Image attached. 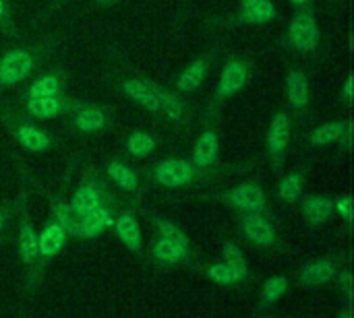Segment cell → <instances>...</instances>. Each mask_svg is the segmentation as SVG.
<instances>
[{
	"mask_svg": "<svg viewBox=\"0 0 354 318\" xmlns=\"http://www.w3.org/2000/svg\"><path fill=\"white\" fill-rule=\"evenodd\" d=\"M193 176H195V168L191 161H185V159H164L153 170L156 182L166 188H180L189 184Z\"/></svg>",
	"mask_w": 354,
	"mask_h": 318,
	"instance_id": "cell-3",
	"label": "cell"
},
{
	"mask_svg": "<svg viewBox=\"0 0 354 318\" xmlns=\"http://www.w3.org/2000/svg\"><path fill=\"white\" fill-rule=\"evenodd\" d=\"M205 275H207L209 281H214V284H218V286H234V284L241 281V277L236 275V271H234L230 265H226V263L212 265V267L207 269Z\"/></svg>",
	"mask_w": 354,
	"mask_h": 318,
	"instance_id": "cell-34",
	"label": "cell"
},
{
	"mask_svg": "<svg viewBox=\"0 0 354 318\" xmlns=\"http://www.w3.org/2000/svg\"><path fill=\"white\" fill-rule=\"evenodd\" d=\"M288 290V279L282 277V275H276V277H270L263 286V292H261V308H272Z\"/></svg>",
	"mask_w": 354,
	"mask_h": 318,
	"instance_id": "cell-30",
	"label": "cell"
},
{
	"mask_svg": "<svg viewBox=\"0 0 354 318\" xmlns=\"http://www.w3.org/2000/svg\"><path fill=\"white\" fill-rule=\"evenodd\" d=\"M147 83H149L151 91L156 93V97H158V101H160V110L166 114V118H170V120H174V122H180V120H183V112H185V106H183L180 97H178L176 93H170L168 89H164V87L151 83V81H147Z\"/></svg>",
	"mask_w": 354,
	"mask_h": 318,
	"instance_id": "cell-22",
	"label": "cell"
},
{
	"mask_svg": "<svg viewBox=\"0 0 354 318\" xmlns=\"http://www.w3.org/2000/svg\"><path fill=\"white\" fill-rule=\"evenodd\" d=\"M266 318H272V317H266Z\"/></svg>",
	"mask_w": 354,
	"mask_h": 318,
	"instance_id": "cell-44",
	"label": "cell"
},
{
	"mask_svg": "<svg viewBox=\"0 0 354 318\" xmlns=\"http://www.w3.org/2000/svg\"><path fill=\"white\" fill-rule=\"evenodd\" d=\"M122 91L129 99H133L137 106L145 108L147 112H160V101L147 81L127 79V81H122Z\"/></svg>",
	"mask_w": 354,
	"mask_h": 318,
	"instance_id": "cell-13",
	"label": "cell"
},
{
	"mask_svg": "<svg viewBox=\"0 0 354 318\" xmlns=\"http://www.w3.org/2000/svg\"><path fill=\"white\" fill-rule=\"evenodd\" d=\"M112 226H114V217L110 207L100 205L87 215L79 217V238H97Z\"/></svg>",
	"mask_w": 354,
	"mask_h": 318,
	"instance_id": "cell-8",
	"label": "cell"
},
{
	"mask_svg": "<svg viewBox=\"0 0 354 318\" xmlns=\"http://www.w3.org/2000/svg\"><path fill=\"white\" fill-rule=\"evenodd\" d=\"M288 2H290V4H295V6H301V8L309 4V0H288Z\"/></svg>",
	"mask_w": 354,
	"mask_h": 318,
	"instance_id": "cell-39",
	"label": "cell"
},
{
	"mask_svg": "<svg viewBox=\"0 0 354 318\" xmlns=\"http://www.w3.org/2000/svg\"><path fill=\"white\" fill-rule=\"evenodd\" d=\"M106 174L110 176V180L116 184V186H120L122 190H129V192H133V190H137V186H139V178H137V174L133 172V168H129L124 161H120V159H110L108 163H106Z\"/></svg>",
	"mask_w": 354,
	"mask_h": 318,
	"instance_id": "cell-20",
	"label": "cell"
},
{
	"mask_svg": "<svg viewBox=\"0 0 354 318\" xmlns=\"http://www.w3.org/2000/svg\"><path fill=\"white\" fill-rule=\"evenodd\" d=\"M334 209L338 211V215H340L346 223H351V221H353V199H351V197H342V199H338V201L334 203Z\"/></svg>",
	"mask_w": 354,
	"mask_h": 318,
	"instance_id": "cell-35",
	"label": "cell"
},
{
	"mask_svg": "<svg viewBox=\"0 0 354 318\" xmlns=\"http://www.w3.org/2000/svg\"><path fill=\"white\" fill-rule=\"evenodd\" d=\"M346 128V122H340V120H332V122H326L322 126H317L311 137H309V143L313 147H326V145H332V143H338V139L342 137Z\"/></svg>",
	"mask_w": 354,
	"mask_h": 318,
	"instance_id": "cell-24",
	"label": "cell"
},
{
	"mask_svg": "<svg viewBox=\"0 0 354 318\" xmlns=\"http://www.w3.org/2000/svg\"><path fill=\"white\" fill-rule=\"evenodd\" d=\"M243 234L249 242L257 246H272L276 242V228L272 226L270 219H266L261 213H247L243 217Z\"/></svg>",
	"mask_w": 354,
	"mask_h": 318,
	"instance_id": "cell-7",
	"label": "cell"
},
{
	"mask_svg": "<svg viewBox=\"0 0 354 318\" xmlns=\"http://www.w3.org/2000/svg\"><path fill=\"white\" fill-rule=\"evenodd\" d=\"M60 95V79L56 74H44L35 79L27 91V97H52Z\"/></svg>",
	"mask_w": 354,
	"mask_h": 318,
	"instance_id": "cell-32",
	"label": "cell"
},
{
	"mask_svg": "<svg viewBox=\"0 0 354 318\" xmlns=\"http://www.w3.org/2000/svg\"><path fill=\"white\" fill-rule=\"evenodd\" d=\"M102 205V190L97 184H83L71 199L68 207L75 213V217H83L95 207Z\"/></svg>",
	"mask_w": 354,
	"mask_h": 318,
	"instance_id": "cell-15",
	"label": "cell"
},
{
	"mask_svg": "<svg viewBox=\"0 0 354 318\" xmlns=\"http://www.w3.org/2000/svg\"><path fill=\"white\" fill-rule=\"evenodd\" d=\"M272 19H276V6L272 0H257L253 6L243 8L241 12V21L249 25H266Z\"/></svg>",
	"mask_w": 354,
	"mask_h": 318,
	"instance_id": "cell-25",
	"label": "cell"
},
{
	"mask_svg": "<svg viewBox=\"0 0 354 318\" xmlns=\"http://www.w3.org/2000/svg\"><path fill=\"white\" fill-rule=\"evenodd\" d=\"M100 4H112V2H116V0H97Z\"/></svg>",
	"mask_w": 354,
	"mask_h": 318,
	"instance_id": "cell-42",
	"label": "cell"
},
{
	"mask_svg": "<svg viewBox=\"0 0 354 318\" xmlns=\"http://www.w3.org/2000/svg\"><path fill=\"white\" fill-rule=\"evenodd\" d=\"M106 122H108V118H106L104 110H100L97 106H79L73 114V124L81 132L102 130L106 126Z\"/></svg>",
	"mask_w": 354,
	"mask_h": 318,
	"instance_id": "cell-17",
	"label": "cell"
},
{
	"mask_svg": "<svg viewBox=\"0 0 354 318\" xmlns=\"http://www.w3.org/2000/svg\"><path fill=\"white\" fill-rule=\"evenodd\" d=\"M303 184H305L303 172L288 174V176L282 178L280 184H278V197H280L284 203H297V201L303 197Z\"/></svg>",
	"mask_w": 354,
	"mask_h": 318,
	"instance_id": "cell-28",
	"label": "cell"
},
{
	"mask_svg": "<svg viewBox=\"0 0 354 318\" xmlns=\"http://www.w3.org/2000/svg\"><path fill=\"white\" fill-rule=\"evenodd\" d=\"M19 257L23 265H33L37 261V232L27 219L21 221L19 230Z\"/></svg>",
	"mask_w": 354,
	"mask_h": 318,
	"instance_id": "cell-21",
	"label": "cell"
},
{
	"mask_svg": "<svg viewBox=\"0 0 354 318\" xmlns=\"http://www.w3.org/2000/svg\"><path fill=\"white\" fill-rule=\"evenodd\" d=\"M288 43L299 54H309L319 43V29L317 21L309 10H301L290 19L288 25Z\"/></svg>",
	"mask_w": 354,
	"mask_h": 318,
	"instance_id": "cell-1",
	"label": "cell"
},
{
	"mask_svg": "<svg viewBox=\"0 0 354 318\" xmlns=\"http://www.w3.org/2000/svg\"><path fill=\"white\" fill-rule=\"evenodd\" d=\"M15 139L23 149H27L31 153H41V151H46L50 147V137L44 130H39L35 126H29V124L19 126L15 130Z\"/></svg>",
	"mask_w": 354,
	"mask_h": 318,
	"instance_id": "cell-19",
	"label": "cell"
},
{
	"mask_svg": "<svg viewBox=\"0 0 354 318\" xmlns=\"http://www.w3.org/2000/svg\"><path fill=\"white\" fill-rule=\"evenodd\" d=\"M218 153H220V141L218 135L214 130H203L197 139L195 151H193V168L199 170H207L218 161Z\"/></svg>",
	"mask_w": 354,
	"mask_h": 318,
	"instance_id": "cell-9",
	"label": "cell"
},
{
	"mask_svg": "<svg viewBox=\"0 0 354 318\" xmlns=\"http://www.w3.org/2000/svg\"><path fill=\"white\" fill-rule=\"evenodd\" d=\"M66 240H68L66 232H64L56 221L46 223V228L37 234V257H39V255H41L44 259L56 257V255L64 248Z\"/></svg>",
	"mask_w": 354,
	"mask_h": 318,
	"instance_id": "cell-11",
	"label": "cell"
},
{
	"mask_svg": "<svg viewBox=\"0 0 354 318\" xmlns=\"http://www.w3.org/2000/svg\"><path fill=\"white\" fill-rule=\"evenodd\" d=\"M332 213H334V201L328 197H309L303 203V215L313 228L324 226Z\"/></svg>",
	"mask_w": 354,
	"mask_h": 318,
	"instance_id": "cell-18",
	"label": "cell"
},
{
	"mask_svg": "<svg viewBox=\"0 0 354 318\" xmlns=\"http://www.w3.org/2000/svg\"><path fill=\"white\" fill-rule=\"evenodd\" d=\"M257 0H243V8H249V6H253Z\"/></svg>",
	"mask_w": 354,
	"mask_h": 318,
	"instance_id": "cell-40",
	"label": "cell"
},
{
	"mask_svg": "<svg viewBox=\"0 0 354 318\" xmlns=\"http://www.w3.org/2000/svg\"><path fill=\"white\" fill-rule=\"evenodd\" d=\"M64 108H66V101L60 95H52V97H27V112L35 120L54 118L60 112H64Z\"/></svg>",
	"mask_w": 354,
	"mask_h": 318,
	"instance_id": "cell-16",
	"label": "cell"
},
{
	"mask_svg": "<svg viewBox=\"0 0 354 318\" xmlns=\"http://www.w3.org/2000/svg\"><path fill=\"white\" fill-rule=\"evenodd\" d=\"M286 97L295 110H305L311 99L309 79L303 70H292L286 77Z\"/></svg>",
	"mask_w": 354,
	"mask_h": 318,
	"instance_id": "cell-12",
	"label": "cell"
},
{
	"mask_svg": "<svg viewBox=\"0 0 354 318\" xmlns=\"http://www.w3.org/2000/svg\"><path fill=\"white\" fill-rule=\"evenodd\" d=\"M156 226H158V230H160V234H162V238H166V240H170L172 244H176V246H180L183 250H191V240H189V236L174 223V221H170V219H156Z\"/></svg>",
	"mask_w": 354,
	"mask_h": 318,
	"instance_id": "cell-31",
	"label": "cell"
},
{
	"mask_svg": "<svg viewBox=\"0 0 354 318\" xmlns=\"http://www.w3.org/2000/svg\"><path fill=\"white\" fill-rule=\"evenodd\" d=\"M288 143H290V118L286 112H278L272 118L270 128H268V137H266L268 153L276 163L282 161V157L288 149Z\"/></svg>",
	"mask_w": 354,
	"mask_h": 318,
	"instance_id": "cell-5",
	"label": "cell"
},
{
	"mask_svg": "<svg viewBox=\"0 0 354 318\" xmlns=\"http://www.w3.org/2000/svg\"><path fill=\"white\" fill-rule=\"evenodd\" d=\"M249 81V66L245 60H230L222 74L220 81L216 85V99H228L232 95H236Z\"/></svg>",
	"mask_w": 354,
	"mask_h": 318,
	"instance_id": "cell-4",
	"label": "cell"
},
{
	"mask_svg": "<svg viewBox=\"0 0 354 318\" xmlns=\"http://www.w3.org/2000/svg\"><path fill=\"white\" fill-rule=\"evenodd\" d=\"M2 228H4V217L0 215V232H2Z\"/></svg>",
	"mask_w": 354,
	"mask_h": 318,
	"instance_id": "cell-43",
	"label": "cell"
},
{
	"mask_svg": "<svg viewBox=\"0 0 354 318\" xmlns=\"http://www.w3.org/2000/svg\"><path fill=\"white\" fill-rule=\"evenodd\" d=\"M4 14H6V4H4V0H0V23L4 21Z\"/></svg>",
	"mask_w": 354,
	"mask_h": 318,
	"instance_id": "cell-38",
	"label": "cell"
},
{
	"mask_svg": "<svg viewBox=\"0 0 354 318\" xmlns=\"http://www.w3.org/2000/svg\"><path fill=\"white\" fill-rule=\"evenodd\" d=\"M207 74V60L205 58H199L195 62H191L178 77H176V87L180 91H195L203 79Z\"/></svg>",
	"mask_w": 354,
	"mask_h": 318,
	"instance_id": "cell-23",
	"label": "cell"
},
{
	"mask_svg": "<svg viewBox=\"0 0 354 318\" xmlns=\"http://www.w3.org/2000/svg\"><path fill=\"white\" fill-rule=\"evenodd\" d=\"M232 207L245 211V213H261L266 209V195L263 190L253 182H243L230 188L224 197Z\"/></svg>",
	"mask_w": 354,
	"mask_h": 318,
	"instance_id": "cell-6",
	"label": "cell"
},
{
	"mask_svg": "<svg viewBox=\"0 0 354 318\" xmlns=\"http://www.w3.org/2000/svg\"><path fill=\"white\" fill-rule=\"evenodd\" d=\"M151 252H153V259H156V261L166 263V265H178V263H183V261L189 257L187 250H183L180 246L172 244V242L166 240V238H160L158 242H153Z\"/></svg>",
	"mask_w": 354,
	"mask_h": 318,
	"instance_id": "cell-26",
	"label": "cell"
},
{
	"mask_svg": "<svg viewBox=\"0 0 354 318\" xmlns=\"http://www.w3.org/2000/svg\"><path fill=\"white\" fill-rule=\"evenodd\" d=\"M156 139L149 135V132H145V130H135V132H131V137H129V141H127V151L133 155V157H137V159H143V157H149L153 151H156Z\"/></svg>",
	"mask_w": 354,
	"mask_h": 318,
	"instance_id": "cell-27",
	"label": "cell"
},
{
	"mask_svg": "<svg viewBox=\"0 0 354 318\" xmlns=\"http://www.w3.org/2000/svg\"><path fill=\"white\" fill-rule=\"evenodd\" d=\"M353 77H348L346 83H344V97H346V101H353Z\"/></svg>",
	"mask_w": 354,
	"mask_h": 318,
	"instance_id": "cell-37",
	"label": "cell"
},
{
	"mask_svg": "<svg viewBox=\"0 0 354 318\" xmlns=\"http://www.w3.org/2000/svg\"><path fill=\"white\" fill-rule=\"evenodd\" d=\"M222 255H224V263H226V265H230V267L236 271V275L241 277V281H243V279L247 277V271H249V267H247V259H245L243 250H241L236 244L226 242V244L222 246Z\"/></svg>",
	"mask_w": 354,
	"mask_h": 318,
	"instance_id": "cell-33",
	"label": "cell"
},
{
	"mask_svg": "<svg viewBox=\"0 0 354 318\" xmlns=\"http://www.w3.org/2000/svg\"><path fill=\"white\" fill-rule=\"evenodd\" d=\"M114 232L131 252H141V230L133 211H122L114 219Z\"/></svg>",
	"mask_w": 354,
	"mask_h": 318,
	"instance_id": "cell-10",
	"label": "cell"
},
{
	"mask_svg": "<svg viewBox=\"0 0 354 318\" xmlns=\"http://www.w3.org/2000/svg\"><path fill=\"white\" fill-rule=\"evenodd\" d=\"M336 275H338L336 263H334V261H328V259L309 261V263H305L303 269H301V281H303L305 286H322V284L332 281Z\"/></svg>",
	"mask_w": 354,
	"mask_h": 318,
	"instance_id": "cell-14",
	"label": "cell"
},
{
	"mask_svg": "<svg viewBox=\"0 0 354 318\" xmlns=\"http://www.w3.org/2000/svg\"><path fill=\"white\" fill-rule=\"evenodd\" d=\"M35 68V58L27 50H10L0 60V87H12Z\"/></svg>",
	"mask_w": 354,
	"mask_h": 318,
	"instance_id": "cell-2",
	"label": "cell"
},
{
	"mask_svg": "<svg viewBox=\"0 0 354 318\" xmlns=\"http://www.w3.org/2000/svg\"><path fill=\"white\" fill-rule=\"evenodd\" d=\"M52 221H56L66 232V236H79V217H75L66 203L58 201L52 207Z\"/></svg>",
	"mask_w": 354,
	"mask_h": 318,
	"instance_id": "cell-29",
	"label": "cell"
},
{
	"mask_svg": "<svg viewBox=\"0 0 354 318\" xmlns=\"http://www.w3.org/2000/svg\"><path fill=\"white\" fill-rule=\"evenodd\" d=\"M340 284H342V290L344 292H353V277H351V273L348 271H344L342 275H340Z\"/></svg>",
	"mask_w": 354,
	"mask_h": 318,
	"instance_id": "cell-36",
	"label": "cell"
},
{
	"mask_svg": "<svg viewBox=\"0 0 354 318\" xmlns=\"http://www.w3.org/2000/svg\"><path fill=\"white\" fill-rule=\"evenodd\" d=\"M338 318H353V315H351V310H342V312L338 315Z\"/></svg>",
	"mask_w": 354,
	"mask_h": 318,
	"instance_id": "cell-41",
	"label": "cell"
}]
</instances>
